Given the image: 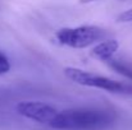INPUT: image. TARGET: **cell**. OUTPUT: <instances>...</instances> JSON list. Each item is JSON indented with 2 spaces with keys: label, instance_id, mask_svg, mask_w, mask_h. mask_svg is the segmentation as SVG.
<instances>
[{
  "label": "cell",
  "instance_id": "cell-1",
  "mask_svg": "<svg viewBox=\"0 0 132 130\" xmlns=\"http://www.w3.org/2000/svg\"><path fill=\"white\" fill-rule=\"evenodd\" d=\"M113 120V114L105 110L69 108L58 111L49 126L58 130H103Z\"/></svg>",
  "mask_w": 132,
  "mask_h": 130
},
{
  "label": "cell",
  "instance_id": "cell-2",
  "mask_svg": "<svg viewBox=\"0 0 132 130\" xmlns=\"http://www.w3.org/2000/svg\"><path fill=\"white\" fill-rule=\"evenodd\" d=\"M64 75L75 84L103 89L116 94H132V83L116 81L104 75H99L91 72H86L75 66L64 68Z\"/></svg>",
  "mask_w": 132,
  "mask_h": 130
},
{
  "label": "cell",
  "instance_id": "cell-3",
  "mask_svg": "<svg viewBox=\"0 0 132 130\" xmlns=\"http://www.w3.org/2000/svg\"><path fill=\"white\" fill-rule=\"evenodd\" d=\"M106 37L105 29L97 26H77L64 27L55 32L56 41L71 48H86L103 41Z\"/></svg>",
  "mask_w": 132,
  "mask_h": 130
},
{
  "label": "cell",
  "instance_id": "cell-4",
  "mask_svg": "<svg viewBox=\"0 0 132 130\" xmlns=\"http://www.w3.org/2000/svg\"><path fill=\"white\" fill-rule=\"evenodd\" d=\"M15 111L18 115L28 120L45 125H49L58 114L53 106L40 101H21L17 103Z\"/></svg>",
  "mask_w": 132,
  "mask_h": 130
},
{
  "label": "cell",
  "instance_id": "cell-5",
  "mask_svg": "<svg viewBox=\"0 0 132 130\" xmlns=\"http://www.w3.org/2000/svg\"><path fill=\"white\" fill-rule=\"evenodd\" d=\"M119 42L116 38L103 40L101 42L95 43V46L90 50V56L97 61L106 63L109 59L116 56L117 51L119 50Z\"/></svg>",
  "mask_w": 132,
  "mask_h": 130
},
{
  "label": "cell",
  "instance_id": "cell-6",
  "mask_svg": "<svg viewBox=\"0 0 132 130\" xmlns=\"http://www.w3.org/2000/svg\"><path fill=\"white\" fill-rule=\"evenodd\" d=\"M105 64L109 66V69H112V70L116 72L117 74L125 77L126 79H128L130 82H132V63L125 60V59L113 56V57L109 59Z\"/></svg>",
  "mask_w": 132,
  "mask_h": 130
},
{
  "label": "cell",
  "instance_id": "cell-7",
  "mask_svg": "<svg viewBox=\"0 0 132 130\" xmlns=\"http://www.w3.org/2000/svg\"><path fill=\"white\" fill-rule=\"evenodd\" d=\"M9 70H10V61L8 56L3 51H0V75L6 74Z\"/></svg>",
  "mask_w": 132,
  "mask_h": 130
},
{
  "label": "cell",
  "instance_id": "cell-8",
  "mask_svg": "<svg viewBox=\"0 0 132 130\" xmlns=\"http://www.w3.org/2000/svg\"><path fill=\"white\" fill-rule=\"evenodd\" d=\"M117 22L118 23H132V8L122 12L117 17Z\"/></svg>",
  "mask_w": 132,
  "mask_h": 130
},
{
  "label": "cell",
  "instance_id": "cell-9",
  "mask_svg": "<svg viewBox=\"0 0 132 130\" xmlns=\"http://www.w3.org/2000/svg\"><path fill=\"white\" fill-rule=\"evenodd\" d=\"M91 1H95V0H80V3H82V4H87V3H91Z\"/></svg>",
  "mask_w": 132,
  "mask_h": 130
}]
</instances>
